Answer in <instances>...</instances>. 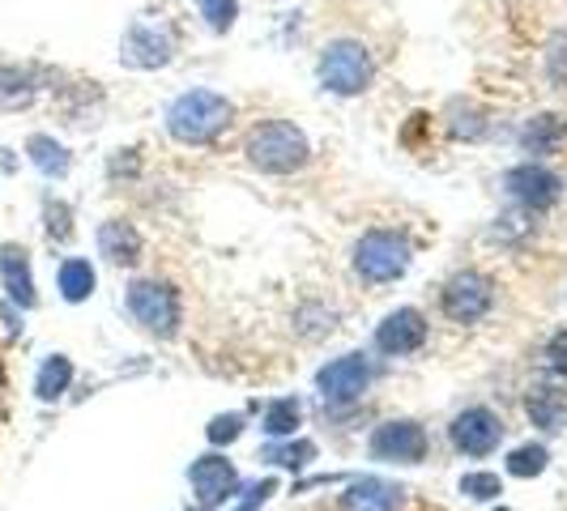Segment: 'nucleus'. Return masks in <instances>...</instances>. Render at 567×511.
Returning <instances> with one entry per match:
<instances>
[{
    "mask_svg": "<svg viewBox=\"0 0 567 511\" xmlns=\"http://www.w3.org/2000/svg\"><path fill=\"white\" fill-rule=\"evenodd\" d=\"M230 124V103L214 90H188L167 107V133L184 145H209Z\"/></svg>",
    "mask_w": 567,
    "mask_h": 511,
    "instance_id": "f257e3e1",
    "label": "nucleus"
},
{
    "mask_svg": "<svg viewBox=\"0 0 567 511\" xmlns=\"http://www.w3.org/2000/svg\"><path fill=\"white\" fill-rule=\"evenodd\" d=\"M248 163L265 175H290L308 163V137L286 119L256 124L248 133Z\"/></svg>",
    "mask_w": 567,
    "mask_h": 511,
    "instance_id": "f03ea898",
    "label": "nucleus"
},
{
    "mask_svg": "<svg viewBox=\"0 0 567 511\" xmlns=\"http://www.w3.org/2000/svg\"><path fill=\"white\" fill-rule=\"evenodd\" d=\"M354 269L363 282H398L401 273L410 269V243L393 234V230H368L354 248Z\"/></svg>",
    "mask_w": 567,
    "mask_h": 511,
    "instance_id": "7ed1b4c3",
    "label": "nucleus"
},
{
    "mask_svg": "<svg viewBox=\"0 0 567 511\" xmlns=\"http://www.w3.org/2000/svg\"><path fill=\"white\" fill-rule=\"evenodd\" d=\"M320 85L333 94H363L371 85V56L363 43H329L320 56Z\"/></svg>",
    "mask_w": 567,
    "mask_h": 511,
    "instance_id": "20e7f679",
    "label": "nucleus"
},
{
    "mask_svg": "<svg viewBox=\"0 0 567 511\" xmlns=\"http://www.w3.org/2000/svg\"><path fill=\"white\" fill-rule=\"evenodd\" d=\"M128 312L154 337H175L179 328V294L167 282H133L128 285Z\"/></svg>",
    "mask_w": 567,
    "mask_h": 511,
    "instance_id": "39448f33",
    "label": "nucleus"
},
{
    "mask_svg": "<svg viewBox=\"0 0 567 511\" xmlns=\"http://www.w3.org/2000/svg\"><path fill=\"white\" fill-rule=\"evenodd\" d=\"M371 375L375 371H371V363L363 354H341L329 367H320L316 388H320V397L329 400V405H346V400H359L368 393Z\"/></svg>",
    "mask_w": 567,
    "mask_h": 511,
    "instance_id": "423d86ee",
    "label": "nucleus"
},
{
    "mask_svg": "<svg viewBox=\"0 0 567 511\" xmlns=\"http://www.w3.org/2000/svg\"><path fill=\"white\" fill-rule=\"evenodd\" d=\"M495 303V285L483 273H456L453 282L444 285V315L456 324H474L483 320Z\"/></svg>",
    "mask_w": 567,
    "mask_h": 511,
    "instance_id": "0eeeda50",
    "label": "nucleus"
},
{
    "mask_svg": "<svg viewBox=\"0 0 567 511\" xmlns=\"http://www.w3.org/2000/svg\"><path fill=\"white\" fill-rule=\"evenodd\" d=\"M449 435H453V448L465 456H491L499 448V439H504V423H499V414H491L483 405H474V409H465V414H456L453 426H449Z\"/></svg>",
    "mask_w": 567,
    "mask_h": 511,
    "instance_id": "6e6552de",
    "label": "nucleus"
},
{
    "mask_svg": "<svg viewBox=\"0 0 567 511\" xmlns=\"http://www.w3.org/2000/svg\"><path fill=\"white\" fill-rule=\"evenodd\" d=\"M371 456L384 465H419L426 456V430L419 423H384L371 435Z\"/></svg>",
    "mask_w": 567,
    "mask_h": 511,
    "instance_id": "1a4fd4ad",
    "label": "nucleus"
},
{
    "mask_svg": "<svg viewBox=\"0 0 567 511\" xmlns=\"http://www.w3.org/2000/svg\"><path fill=\"white\" fill-rule=\"evenodd\" d=\"M0 290H4V299H9L18 312L39 307L34 269H30V252L22 243H0Z\"/></svg>",
    "mask_w": 567,
    "mask_h": 511,
    "instance_id": "9d476101",
    "label": "nucleus"
},
{
    "mask_svg": "<svg viewBox=\"0 0 567 511\" xmlns=\"http://www.w3.org/2000/svg\"><path fill=\"white\" fill-rule=\"evenodd\" d=\"M188 482L197 490L200 508H218V503H227L230 494L239 490V473H235V465L223 460V456H200V460H193V469H188Z\"/></svg>",
    "mask_w": 567,
    "mask_h": 511,
    "instance_id": "9b49d317",
    "label": "nucleus"
},
{
    "mask_svg": "<svg viewBox=\"0 0 567 511\" xmlns=\"http://www.w3.org/2000/svg\"><path fill=\"white\" fill-rule=\"evenodd\" d=\"M504 188H508L512 200H520V205H529V209H550L559 192H564V184H559V175H550L546 167H534V163H525V167H512L504 175Z\"/></svg>",
    "mask_w": 567,
    "mask_h": 511,
    "instance_id": "f8f14e48",
    "label": "nucleus"
},
{
    "mask_svg": "<svg viewBox=\"0 0 567 511\" xmlns=\"http://www.w3.org/2000/svg\"><path fill=\"white\" fill-rule=\"evenodd\" d=\"M171 52H175L171 34L150 27V22H133V27L124 30V43H120V56L133 69H163V64H171Z\"/></svg>",
    "mask_w": 567,
    "mask_h": 511,
    "instance_id": "ddd939ff",
    "label": "nucleus"
},
{
    "mask_svg": "<svg viewBox=\"0 0 567 511\" xmlns=\"http://www.w3.org/2000/svg\"><path fill=\"white\" fill-rule=\"evenodd\" d=\"M426 341V320L423 312H414V307H401V312L384 315V324L375 328V345H380V354H414V350H423Z\"/></svg>",
    "mask_w": 567,
    "mask_h": 511,
    "instance_id": "4468645a",
    "label": "nucleus"
},
{
    "mask_svg": "<svg viewBox=\"0 0 567 511\" xmlns=\"http://www.w3.org/2000/svg\"><path fill=\"white\" fill-rule=\"evenodd\" d=\"M401 503H405V486L389 478H354L341 494L346 511H401Z\"/></svg>",
    "mask_w": 567,
    "mask_h": 511,
    "instance_id": "2eb2a0df",
    "label": "nucleus"
},
{
    "mask_svg": "<svg viewBox=\"0 0 567 511\" xmlns=\"http://www.w3.org/2000/svg\"><path fill=\"white\" fill-rule=\"evenodd\" d=\"M99 255L107 264H115V269H133L142 260V234H137V227L124 222V218H107L99 227Z\"/></svg>",
    "mask_w": 567,
    "mask_h": 511,
    "instance_id": "dca6fc26",
    "label": "nucleus"
},
{
    "mask_svg": "<svg viewBox=\"0 0 567 511\" xmlns=\"http://www.w3.org/2000/svg\"><path fill=\"white\" fill-rule=\"evenodd\" d=\"M525 409H529L534 426H542V430H564L567 393L564 388H555V384H534L529 397H525Z\"/></svg>",
    "mask_w": 567,
    "mask_h": 511,
    "instance_id": "f3484780",
    "label": "nucleus"
},
{
    "mask_svg": "<svg viewBox=\"0 0 567 511\" xmlns=\"http://www.w3.org/2000/svg\"><path fill=\"white\" fill-rule=\"evenodd\" d=\"M27 163L43 179H64L69 167H73V158H69V149L56 142V137H48V133H30L27 137Z\"/></svg>",
    "mask_w": 567,
    "mask_h": 511,
    "instance_id": "a211bd4d",
    "label": "nucleus"
},
{
    "mask_svg": "<svg viewBox=\"0 0 567 511\" xmlns=\"http://www.w3.org/2000/svg\"><path fill=\"white\" fill-rule=\"evenodd\" d=\"M567 142V119L555 112L534 115L525 128H520V149L525 154H555Z\"/></svg>",
    "mask_w": 567,
    "mask_h": 511,
    "instance_id": "6ab92c4d",
    "label": "nucleus"
},
{
    "mask_svg": "<svg viewBox=\"0 0 567 511\" xmlns=\"http://www.w3.org/2000/svg\"><path fill=\"white\" fill-rule=\"evenodd\" d=\"M94 285H99V273H94V264L82 260V255H69V260H60L56 269V290L64 303H85L90 294H94Z\"/></svg>",
    "mask_w": 567,
    "mask_h": 511,
    "instance_id": "aec40b11",
    "label": "nucleus"
},
{
    "mask_svg": "<svg viewBox=\"0 0 567 511\" xmlns=\"http://www.w3.org/2000/svg\"><path fill=\"white\" fill-rule=\"evenodd\" d=\"M69 384H73V358L48 354L39 375H34V397L43 400V405H56V400L69 393Z\"/></svg>",
    "mask_w": 567,
    "mask_h": 511,
    "instance_id": "412c9836",
    "label": "nucleus"
},
{
    "mask_svg": "<svg viewBox=\"0 0 567 511\" xmlns=\"http://www.w3.org/2000/svg\"><path fill=\"white\" fill-rule=\"evenodd\" d=\"M34 77L22 64H0V112H22L34 103Z\"/></svg>",
    "mask_w": 567,
    "mask_h": 511,
    "instance_id": "4be33fe9",
    "label": "nucleus"
},
{
    "mask_svg": "<svg viewBox=\"0 0 567 511\" xmlns=\"http://www.w3.org/2000/svg\"><path fill=\"white\" fill-rule=\"evenodd\" d=\"M299 423H303L299 400L282 397V400H274V405L265 409V423H260V430H265L269 439H286V435H295V430H299Z\"/></svg>",
    "mask_w": 567,
    "mask_h": 511,
    "instance_id": "5701e85b",
    "label": "nucleus"
},
{
    "mask_svg": "<svg viewBox=\"0 0 567 511\" xmlns=\"http://www.w3.org/2000/svg\"><path fill=\"white\" fill-rule=\"evenodd\" d=\"M43 230H48V239L69 243V239H73V209H69L64 200L48 197L43 200Z\"/></svg>",
    "mask_w": 567,
    "mask_h": 511,
    "instance_id": "b1692460",
    "label": "nucleus"
},
{
    "mask_svg": "<svg viewBox=\"0 0 567 511\" xmlns=\"http://www.w3.org/2000/svg\"><path fill=\"white\" fill-rule=\"evenodd\" d=\"M546 448L542 444H525V448H516V452L508 456V473L512 478H538V473H546Z\"/></svg>",
    "mask_w": 567,
    "mask_h": 511,
    "instance_id": "393cba45",
    "label": "nucleus"
},
{
    "mask_svg": "<svg viewBox=\"0 0 567 511\" xmlns=\"http://www.w3.org/2000/svg\"><path fill=\"white\" fill-rule=\"evenodd\" d=\"M265 460H274V465H282V469H303L308 460H316V444L312 439H295V444H274L269 452H265Z\"/></svg>",
    "mask_w": 567,
    "mask_h": 511,
    "instance_id": "a878e982",
    "label": "nucleus"
},
{
    "mask_svg": "<svg viewBox=\"0 0 567 511\" xmlns=\"http://www.w3.org/2000/svg\"><path fill=\"white\" fill-rule=\"evenodd\" d=\"M461 494L474 499V503H491V499L504 494V482H499V473H465L461 478Z\"/></svg>",
    "mask_w": 567,
    "mask_h": 511,
    "instance_id": "bb28decb",
    "label": "nucleus"
},
{
    "mask_svg": "<svg viewBox=\"0 0 567 511\" xmlns=\"http://www.w3.org/2000/svg\"><path fill=\"white\" fill-rule=\"evenodd\" d=\"M200 4V18L209 22V30H218V34H227L235 27V18H239V0H197Z\"/></svg>",
    "mask_w": 567,
    "mask_h": 511,
    "instance_id": "cd10ccee",
    "label": "nucleus"
},
{
    "mask_svg": "<svg viewBox=\"0 0 567 511\" xmlns=\"http://www.w3.org/2000/svg\"><path fill=\"white\" fill-rule=\"evenodd\" d=\"M205 435H209V444H214V448H223V444H230V439H239V435H244V418H239V414H223V418H214V423H209Z\"/></svg>",
    "mask_w": 567,
    "mask_h": 511,
    "instance_id": "c85d7f7f",
    "label": "nucleus"
},
{
    "mask_svg": "<svg viewBox=\"0 0 567 511\" xmlns=\"http://www.w3.org/2000/svg\"><path fill=\"white\" fill-rule=\"evenodd\" d=\"M546 69H550V82L567 85V34H555V43L546 52Z\"/></svg>",
    "mask_w": 567,
    "mask_h": 511,
    "instance_id": "c756f323",
    "label": "nucleus"
},
{
    "mask_svg": "<svg viewBox=\"0 0 567 511\" xmlns=\"http://www.w3.org/2000/svg\"><path fill=\"white\" fill-rule=\"evenodd\" d=\"M546 358H550V367L559 371V375H567V328L550 337V345H546Z\"/></svg>",
    "mask_w": 567,
    "mask_h": 511,
    "instance_id": "7c9ffc66",
    "label": "nucleus"
},
{
    "mask_svg": "<svg viewBox=\"0 0 567 511\" xmlns=\"http://www.w3.org/2000/svg\"><path fill=\"white\" fill-rule=\"evenodd\" d=\"M274 490H278V482H274V478H265L260 486H252V490H248V499H244V503H239L235 511H256L260 503H265V499H269V494H274Z\"/></svg>",
    "mask_w": 567,
    "mask_h": 511,
    "instance_id": "2f4dec72",
    "label": "nucleus"
},
{
    "mask_svg": "<svg viewBox=\"0 0 567 511\" xmlns=\"http://www.w3.org/2000/svg\"><path fill=\"white\" fill-rule=\"evenodd\" d=\"M0 397H4V367H0Z\"/></svg>",
    "mask_w": 567,
    "mask_h": 511,
    "instance_id": "473e14b6",
    "label": "nucleus"
},
{
    "mask_svg": "<svg viewBox=\"0 0 567 511\" xmlns=\"http://www.w3.org/2000/svg\"><path fill=\"white\" fill-rule=\"evenodd\" d=\"M193 511H209V508H193Z\"/></svg>",
    "mask_w": 567,
    "mask_h": 511,
    "instance_id": "72a5a7b5",
    "label": "nucleus"
}]
</instances>
